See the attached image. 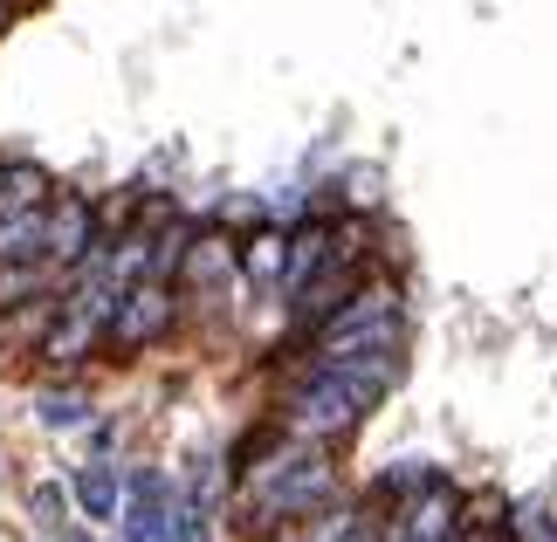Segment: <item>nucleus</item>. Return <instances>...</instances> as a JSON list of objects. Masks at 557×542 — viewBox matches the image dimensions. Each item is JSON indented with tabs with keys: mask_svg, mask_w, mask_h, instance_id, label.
Instances as JSON below:
<instances>
[{
	"mask_svg": "<svg viewBox=\"0 0 557 542\" xmlns=\"http://www.w3.org/2000/svg\"><path fill=\"white\" fill-rule=\"evenodd\" d=\"M372 399H379V385H366L358 371H345V364H317V378L289 399V426L296 432H351L372 412Z\"/></svg>",
	"mask_w": 557,
	"mask_h": 542,
	"instance_id": "obj_1",
	"label": "nucleus"
},
{
	"mask_svg": "<svg viewBox=\"0 0 557 542\" xmlns=\"http://www.w3.org/2000/svg\"><path fill=\"white\" fill-rule=\"evenodd\" d=\"M331 494V467L317 461V453L304 446H289V453H275V461L255 474V508H262V522H283V515H304L317 508Z\"/></svg>",
	"mask_w": 557,
	"mask_h": 542,
	"instance_id": "obj_2",
	"label": "nucleus"
},
{
	"mask_svg": "<svg viewBox=\"0 0 557 542\" xmlns=\"http://www.w3.org/2000/svg\"><path fill=\"white\" fill-rule=\"evenodd\" d=\"M165 323H173V295H165V281H132V289H117V310H111V337L124 351H138V343H152Z\"/></svg>",
	"mask_w": 557,
	"mask_h": 542,
	"instance_id": "obj_3",
	"label": "nucleus"
},
{
	"mask_svg": "<svg viewBox=\"0 0 557 542\" xmlns=\"http://www.w3.org/2000/svg\"><path fill=\"white\" fill-rule=\"evenodd\" d=\"M124 535L132 542H173V488L165 474H132V508H124Z\"/></svg>",
	"mask_w": 557,
	"mask_h": 542,
	"instance_id": "obj_4",
	"label": "nucleus"
},
{
	"mask_svg": "<svg viewBox=\"0 0 557 542\" xmlns=\"http://www.w3.org/2000/svg\"><path fill=\"white\" fill-rule=\"evenodd\" d=\"M83 248H90V206H83V200H62L49 213V262H76Z\"/></svg>",
	"mask_w": 557,
	"mask_h": 542,
	"instance_id": "obj_5",
	"label": "nucleus"
},
{
	"mask_svg": "<svg viewBox=\"0 0 557 542\" xmlns=\"http://www.w3.org/2000/svg\"><path fill=\"white\" fill-rule=\"evenodd\" d=\"M0 254H41V262H49V213L41 206L8 213V220H0Z\"/></svg>",
	"mask_w": 557,
	"mask_h": 542,
	"instance_id": "obj_6",
	"label": "nucleus"
},
{
	"mask_svg": "<svg viewBox=\"0 0 557 542\" xmlns=\"http://www.w3.org/2000/svg\"><path fill=\"white\" fill-rule=\"evenodd\" d=\"M117 502H124V488H117L111 467H83V474H76V508L90 515V522H111Z\"/></svg>",
	"mask_w": 557,
	"mask_h": 542,
	"instance_id": "obj_7",
	"label": "nucleus"
},
{
	"mask_svg": "<svg viewBox=\"0 0 557 542\" xmlns=\"http://www.w3.org/2000/svg\"><path fill=\"white\" fill-rule=\"evenodd\" d=\"M399 542H455V502H447V494H426V502L406 515Z\"/></svg>",
	"mask_w": 557,
	"mask_h": 542,
	"instance_id": "obj_8",
	"label": "nucleus"
},
{
	"mask_svg": "<svg viewBox=\"0 0 557 542\" xmlns=\"http://www.w3.org/2000/svg\"><path fill=\"white\" fill-rule=\"evenodd\" d=\"M35 289H41V254H0V310L35 302Z\"/></svg>",
	"mask_w": 557,
	"mask_h": 542,
	"instance_id": "obj_9",
	"label": "nucleus"
},
{
	"mask_svg": "<svg viewBox=\"0 0 557 542\" xmlns=\"http://www.w3.org/2000/svg\"><path fill=\"white\" fill-rule=\"evenodd\" d=\"M324 262H331L324 234H317V227H310V234H296V241H289V268H283V289H289V295H304V289H310V275L324 268Z\"/></svg>",
	"mask_w": 557,
	"mask_h": 542,
	"instance_id": "obj_10",
	"label": "nucleus"
},
{
	"mask_svg": "<svg viewBox=\"0 0 557 542\" xmlns=\"http://www.w3.org/2000/svg\"><path fill=\"white\" fill-rule=\"evenodd\" d=\"M41 172H0V220L8 213H28V206H41Z\"/></svg>",
	"mask_w": 557,
	"mask_h": 542,
	"instance_id": "obj_11",
	"label": "nucleus"
},
{
	"mask_svg": "<svg viewBox=\"0 0 557 542\" xmlns=\"http://www.w3.org/2000/svg\"><path fill=\"white\" fill-rule=\"evenodd\" d=\"M283 254H289V241H283V234H262V241L248 248V275H255V281H275V275L289 268Z\"/></svg>",
	"mask_w": 557,
	"mask_h": 542,
	"instance_id": "obj_12",
	"label": "nucleus"
},
{
	"mask_svg": "<svg viewBox=\"0 0 557 542\" xmlns=\"http://www.w3.org/2000/svg\"><path fill=\"white\" fill-rule=\"evenodd\" d=\"M227 268H234V254H227V241H200V248L186 254V275H193V281H221Z\"/></svg>",
	"mask_w": 557,
	"mask_h": 542,
	"instance_id": "obj_13",
	"label": "nucleus"
},
{
	"mask_svg": "<svg viewBox=\"0 0 557 542\" xmlns=\"http://www.w3.org/2000/svg\"><path fill=\"white\" fill-rule=\"evenodd\" d=\"M35 412H41V426H83V419H90V405H83L76 392H49V399H35Z\"/></svg>",
	"mask_w": 557,
	"mask_h": 542,
	"instance_id": "obj_14",
	"label": "nucleus"
},
{
	"mask_svg": "<svg viewBox=\"0 0 557 542\" xmlns=\"http://www.w3.org/2000/svg\"><path fill=\"white\" fill-rule=\"evenodd\" d=\"M517 542H557V522H550L544 508H523L517 515Z\"/></svg>",
	"mask_w": 557,
	"mask_h": 542,
	"instance_id": "obj_15",
	"label": "nucleus"
},
{
	"mask_svg": "<svg viewBox=\"0 0 557 542\" xmlns=\"http://www.w3.org/2000/svg\"><path fill=\"white\" fill-rule=\"evenodd\" d=\"M28 508L41 515V522H62V488H55V481H41V488H28Z\"/></svg>",
	"mask_w": 557,
	"mask_h": 542,
	"instance_id": "obj_16",
	"label": "nucleus"
},
{
	"mask_svg": "<svg viewBox=\"0 0 557 542\" xmlns=\"http://www.w3.org/2000/svg\"><path fill=\"white\" fill-rule=\"evenodd\" d=\"M337 542H372V529H366V522H351V529L337 535Z\"/></svg>",
	"mask_w": 557,
	"mask_h": 542,
	"instance_id": "obj_17",
	"label": "nucleus"
},
{
	"mask_svg": "<svg viewBox=\"0 0 557 542\" xmlns=\"http://www.w3.org/2000/svg\"><path fill=\"white\" fill-rule=\"evenodd\" d=\"M275 542H310V535H296V529H289V535H275Z\"/></svg>",
	"mask_w": 557,
	"mask_h": 542,
	"instance_id": "obj_18",
	"label": "nucleus"
},
{
	"mask_svg": "<svg viewBox=\"0 0 557 542\" xmlns=\"http://www.w3.org/2000/svg\"><path fill=\"white\" fill-rule=\"evenodd\" d=\"M0 28H8V0H0Z\"/></svg>",
	"mask_w": 557,
	"mask_h": 542,
	"instance_id": "obj_19",
	"label": "nucleus"
}]
</instances>
